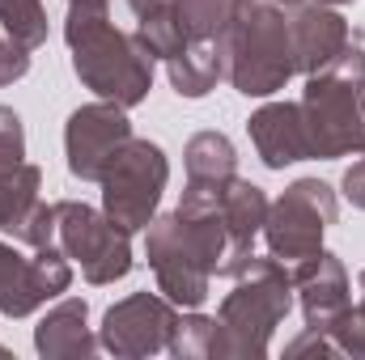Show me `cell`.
I'll use <instances>...</instances> for the list:
<instances>
[{
	"mask_svg": "<svg viewBox=\"0 0 365 360\" xmlns=\"http://www.w3.org/2000/svg\"><path fill=\"white\" fill-rule=\"evenodd\" d=\"M9 238L21 242V246H30V250H38V246H56V203L38 199V203L21 216V225H17Z\"/></svg>",
	"mask_w": 365,
	"mask_h": 360,
	"instance_id": "obj_24",
	"label": "cell"
},
{
	"mask_svg": "<svg viewBox=\"0 0 365 360\" xmlns=\"http://www.w3.org/2000/svg\"><path fill=\"white\" fill-rule=\"evenodd\" d=\"M166 182H170V157L158 140H145V136H132L119 157L106 166L102 174V212L128 229V233H145L149 221L158 216V203L166 195Z\"/></svg>",
	"mask_w": 365,
	"mask_h": 360,
	"instance_id": "obj_5",
	"label": "cell"
},
{
	"mask_svg": "<svg viewBox=\"0 0 365 360\" xmlns=\"http://www.w3.org/2000/svg\"><path fill=\"white\" fill-rule=\"evenodd\" d=\"M0 356H9V352H4V348H0Z\"/></svg>",
	"mask_w": 365,
	"mask_h": 360,
	"instance_id": "obj_33",
	"label": "cell"
},
{
	"mask_svg": "<svg viewBox=\"0 0 365 360\" xmlns=\"http://www.w3.org/2000/svg\"><path fill=\"white\" fill-rule=\"evenodd\" d=\"M187 182H230L238 174V149L225 132H195L182 149Z\"/></svg>",
	"mask_w": 365,
	"mask_h": 360,
	"instance_id": "obj_18",
	"label": "cell"
},
{
	"mask_svg": "<svg viewBox=\"0 0 365 360\" xmlns=\"http://www.w3.org/2000/svg\"><path fill=\"white\" fill-rule=\"evenodd\" d=\"M136 34H140V43L153 51V60H162V64L175 60L182 47H187V34H182L175 9H162V13H153V17H140V21H136Z\"/></svg>",
	"mask_w": 365,
	"mask_h": 360,
	"instance_id": "obj_23",
	"label": "cell"
},
{
	"mask_svg": "<svg viewBox=\"0 0 365 360\" xmlns=\"http://www.w3.org/2000/svg\"><path fill=\"white\" fill-rule=\"evenodd\" d=\"M284 356H293V360H302V356H340V348H336V339H331L327 331L306 327L297 339L284 344Z\"/></svg>",
	"mask_w": 365,
	"mask_h": 360,
	"instance_id": "obj_27",
	"label": "cell"
},
{
	"mask_svg": "<svg viewBox=\"0 0 365 360\" xmlns=\"http://www.w3.org/2000/svg\"><path fill=\"white\" fill-rule=\"evenodd\" d=\"M26 162V127L13 106H0V170Z\"/></svg>",
	"mask_w": 365,
	"mask_h": 360,
	"instance_id": "obj_26",
	"label": "cell"
},
{
	"mask_svg": "<svg viewBox=\"0 0 365 360\" xmlns=\"http://www.w3.org/2000/svg\"><path fill=\"white\" fill-rule=\"evenodd\" d=\"M64 43L73 51V73L102 102L123 110L140 106L153 90V51L132 30H115L110 0H68Z\"/></svg>",
	"mask_w": 365,
	"mask_h": 360,
	"instance_id": "obj_1",
	"label": "cell"
},
{
	"mask_svg": "<svg viewBox=\"0 0 365 360\" xmlns=\"http://www.w3.org/2000/svg\"><path fill=\"white\" fill-rule=\"evenodd\" d=\"M175 322H179V305L175 301H166L162 292H132V297L115 301L102 314L98 344H102V352H110L119 360L158 356V352L170 348Z\"/></svg>",
	"mask_w": 365,
	"mask_h": 360,
	"instance_id": "obj_8",
	"label": "cell"
},
{
	"mask_svg": "<svg viewBox=\"0 0 365 360\" xmlns=\"http://www.w3.org/2000/svg\"><path fill=\"white\" fill-rule=\"evenodd\" d=\"M289 38H293L297 73H302V77H314V73H323V68L344 51V43L353 38V30H349V21L340 17V9L306 0V4H297V9H289Z\"/></svg>",
	"mask_w": 365,
	"mask_h": 360,
	"instance_id": "obj_13",
	"label": "cell"
},
{
	"mask_svg": "<svg viewBox=\"0 0 365 360\" xmlns=\"http://www.w3.org/2000/svg\"><path fill=\"white\" fill-rule=\"evenodd\" d=\"M26 73H30V51L17 47L9 34H0V90L13 85V81H21Z\"/></svg>",
	"mask_w": 365,
	"mask_h": 360,
	"instance_id": "obj_28",
	"label": "cell"
},
{
	"mask_svg": "<svg viewBox=\"0 0 365 360\" xmlns=\"http://www.w3.org/2000/svg\"><path fill=\"white\" fill-rule=\"evenodd\" d=\"M145 259L153 268L158 280V292L166 301H175L179 309H200L208 301V284L212 275L204 271V263L187 250V242L179 238V225L175 216H153L149 229H145Z\"/></svg>",
	"mask_w": 365,
	"mask_h": 360,
	"instance_id": "obj_11",
	"label": "cell"
},
{
	"mask_svg": "<svg viewBox=\"0 0 365 360\" xmlns=\"http://www.w3.org/2000/svg\"><path fill=\"white\" fill-rule=\"evenodd\" d=\"M361 292H365V271H361ZM331 339H336L340 356L365 360V297H361V305H349V309L336 318Z\"/></svg>",
	"mask_w": 365,
	"mask_h": 360,
	"instance_id": "obj_25",
	"label": "cell"
},
{
	"mask_svg": "<svg viewBox=\"0 0 365 360\" xmlns=\"http://www.w3.org/2000/svg\"><path fill=\"white\" fill-rule=\"evenodd\" d=\"M212 348H217V318H208L200 309H179L166 352L179 360H212Z\"/></svg>",
	"mask_w": 365,
	"mask_h": 360,
	"instance_id": "obj_21",
	"label": "cell"
},
{
	"mask_svg": "<svg viewBox=\"0 0 365 360\" xmlns=\"http://www.w3.org/2000/svg\"><path fill=\"white\" fill-rule=\"evenodd\" d=\"M166 77L179 97H208L217 90V81H225V68H221V55H217V43H187L175 60H166Z\"/></svg>",
	"mask_w": 365,
	"mask_h": 360,
	"instance_id": "obj_17",
	"label": "cell"
},
{
	"mask_svg": "<svg viewBox=\"0 0 365 360\" xmlns=\"http://www.w3.org/2000/svg\"><path fill=\"white\" fill-rule=\"evenodd\" d=\"M340 191H344V199H349L353 208H361V212H365V157H361V162H353V166L344 170Z\"/></svg>",
	"mask_w": 365,
	"mask_h": 360,
	"instance_id": "obj_29",
	"label": "cell"
},
{
	"mask_svg": "<svg viewBox=\"0 0 365 360\" xmlns=\"http://www.w3.org/2000/svg\"><path fill=\"white\" fill-rule=\"evenodd\" d=\"M314 4H331V9H344V4H357V0H314Z\"/></svg>",
	"mask_w": 365,
	"mask_h": 360,
	"instance_id": "obj_31",
	"label": "cell"
},
{
	"mask_svg": "<svg viewBox=\"0 0 365 360\" xmlns=\"http://www.w3.org/2000/svg\"><path fill=\"white\" fill-rule=\"evenodd\" d=\"M251 144L268 170H284L297 162H310V140H306V119L302 102H264L247 119Z\"/></svg>",
	"mask_w": 365,
	"mask_h": 360,
	"instance_id": "obj_14",
	"label": "cell"
},
{
	"mask_svg": "<svg viewBox=\"0 0 365 360\" xmlns=\"http://www.w3.org/2000/svg\"><path fill=\"white\" fill-rule=\"evenodd\" d=\"M38 191H43V170L38 166L21 162V166L0 170V229L4 233H13L21 225V216L43 199Z\"/></svg>",
	"mask_w": 365,
	"mask_h": 360,
	"instance_id": "obj_19",
	"label": "cell"
},
{
	"mask_svg": "<svg viewBox=\"0 0 365 360\" xmlns=\"http://www.w3.org/2000/svg\"><path fill=\"white\" fill-rule=\"evenodd\" d=\"M230 9H234V0H175L187 43H217V34L230 21Z\"/></svg>",
	"mask_w": 365,
	"mask_h": 360,
	"instance_id": "obj_22",
	"label": "cell"
},
{
	"mask_svg": "<svg viewBox=\"0 0 365 360\" xmlns=\"http://www.w3.org/2000/svg\"><path fill=\"white\" fill-rule=\"evenodd\" d=\"M128 9H132V17L140 21V17H153V13H162V9H175V0H128Z\"/></svg>",
	"mask_w": 365,
	"mask_h": 360,
	"instance_id": "obj_30",
	"label": "cell"
},
{
	"mask_svg": "<svg viewBox=\"0 0 365 360\" xmlns=\"http://www.w3.org/2000/svg\"><path fill=\"white\" fill-rule=\"evenodd\" d=\"M0 30L26 47V51H38L47 43V13H43V0H0Z\"/></svg>",
	"mask_w": 365,
	"mask_h": 360,
	"instance_id": "obj_20",
	"label": "cell"
},
{
	"mask_svg": "<svg viewBox=\"0 0 365 360\" xmlns=\"http://www.w3.org/2000/svg\"><path fill=\"white\" fill-rule=\"evenodd\" d=\"M73 284V259L60 246H38L30 259L17 250V242H0V314L4 318H30L47 301L64 297Z\"/></svg>",
	"mask_w": 365,
	"mask_h": 360,
	"instance_id": "obj_9",
	"label": "cell"
},
{
	"mask_svg": "<svg viewBox=\"0 0 365 360\" xmlns=\"http://www.w3.org/2000/svg\"><path fill=\"white\" fill-rule=\"evenodd\" d=\"M293 292H297L306 327L327 331V335H331L336 318L353 305V297H349V271L340 263V255H331V250H319V255L293 263Z\"/></svg>",
	"mask_w": 365,
	"mask_h": 360,
	"instance_id": "obj_12",
	"label": "cell"
},
{
	"mask_svg": "<svg viewBox=\"0 0 365 360\" xmlns=\"http://www.w3.org/2000/svg\"><path fill=\"white\" fill-rule=\"evenodd\" d=\"M56 246L81 268L90 284H115L132 271V233L119 229L102 208L86 199H60L56 203Z\"/></svg>",
	"mask_w": 365,
	"mask_h": 360,
	"instance_id": "obj_7",
	"label": "cell"
},
{
	"mask_svg": "<svg viewBox=\"0 0 365 360\" xmlns=\"http://www.w3.org/2000/svg\"><path fill=\"white\" fill-rule=\"evenodd\" d=\"M272 4H280V9H297V4H306V0H272Z\"/></svg>",
	"mask_w": 365,
	"mask_h": 360,
	"instance_id": "obj_32",
	"label": "cell"
},
{
	"mask_svg": "<svg viewBox=\"0 0 365 360\" xmlns=\"http://www.w3.org/2000/svg\"><path fill=\"white\" fill-rule=\"evenodd\" d=\"M340 216V199L323 179H297L280 191V199L268 203V221H264V242L268 255L280 263H302L310 255L323 250L327 229Z\"/></svg>",
	"mask_w": 365,
	"mask_h": 360,
	"instance_id": "obj_6",
	"label": "cell"
},
{
	"mask_svg": "<svg viewBox=\"0 0 365 360\" xmlns=\"http://www.w3.org/2000/svg\"><path fill=\"white\" fill-rule=\"evenodd\" d=\"M268 203L272 199L264 195V186H255L251 179H238L234 174V179L221 186V212H225V225H230V238H234V255H238L242 268L255 259V238L264 233Z\"/></svg>",
	"mask_w": 365,
	"mask_h": 360,
	"instance_id": "obj_16",
	"label": "cell"
},
{
	"mask_svg": "<svg viewBox=\"0 0 365 360\" xmlns=\"http://www.w3.org/2000/svg\"><path fill=\"white\" fill-rule=\"evenodd\" d=\"M102 344L90 331V305L86 297H64L56 301L38 327H34V352L47 360H90Z\"/></svg>",
	"mask_w": 365,
	"mask_h": 360,
	"instance_id": "obj_15",
	"label": "cell"
},
{
	"mask_svg": "<svg viewBox=\"0 0 365 360\" xmlns=\"http://www.w3.org/2000/svg\"><path fill=\"white\" fill-rule=\"evenodd\" d=\"M302 119L310 157L340 162L365 153V43L357 30L323 73L306 77Z\"/></svg>",
	"mask_w": 365,
	"mask_h": 360,
	"instance_id": "obj_3",
	"label": "cell"
},
{
	"mask_svg": "<svg viewBox=\"0 0 365 360\" xmlns=\"http://www.w3.org/2000/svg\"><path fill=\"white\" fill-rule=\"evenodd\" d=\"M132 119L123 106L115 102H86L68 115L64 123V157H68V174L81 182H102L106 166L119 157V149L132 140Z\"/></svg>",
	"mask_w": 365,
	"mask_h": 360,
	"instance_id": "obj_10",
	"label": "cell"
},
{
	"mask_svg": "<svg viewBox=\"0 0 365 360\" xmlns=\"http://www.w3.org/2000/svg\"><path fill=\"white\" fill-rule=\"evenodd\" d=\"M293 309V268L276 255H255L217 309L212 360H264L276 327Z\"/></svg>",
	"mask_w": 365,
	"mask_h": 360,
	"instance_id": "obj_4",
	"label": "cell"
},
{
	"mask_svg": "<svg viewBox=\"0 0 365 360\" xmlns=\"http://www.w3.org/2000/svg\"><path fill=\"white\" fill-rule=\"evenodd\" d=\"M225 81L242 97H272L297 77L289 9L272 0H234L225 30L217 34Z\"/></svg>",
	"mask_w": 365,
	"mask_h": 360,
	"instance_id": "obj_2",
	"label": "cell"
}]
</instances>
